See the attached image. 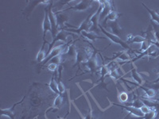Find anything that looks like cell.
Returning <instances> with one entry per match:
<instances>
[{"label":"cell","mask_w":159,"mask_h":119,"mask_svg":"<svg viewBox=\"0 0 159 119\" xmlns=\"http://www.w3.org/2000/svg\"><path fill=\"white\" fill-rule=\"evenodd\" d=\"M99 28L100 29V31L103 33L105 36L107 37V39H109L112 43L117 44V45H120L123 49H131V48L127 44V42H124L123 40H122L121 38L119 37V36H116V35L113 34L111 33L107 32L105 29H103V27H102V25L100 24H99Z\"/></svg>","instance_id":"1"},{"label":"cell","mask_w":159,"mask_h":119,"mask_svg":"<svg viewBox=\"0 0 159 119\" xmlns=\"http://www.w3.org/2000/svg\"><path fill=\"white\" fill-rule=\"evenodd\" d=\"M49 20H50L51 27H52L51 34H52V37L54 38L61 29H59V26H58L57 25L56 15H55V13L52 12L50 5H49Z\"/></svg>","instance_id":"2"},{"label":"cell","mask_w":159,"mask_h":119,"mask_svg":"<svg viewBox=\"0 0 159 119\" xmlns=\"http://www.w3.org/2000/svg\"><path fill=\"white\" fill-rule=\"evenodd\" d=\"M92 13L90 15L87 17V18L80 24L79 27L77 29H66L65 30L66 31H69V32H72V33H75L76 34H80L82 31H89L90 30V28H91V22H90V20H91V17H92Z\"/></svg>","instance_id":"3"},{"label":"cell","mask_w":159,"mask_h":119,"mask_svg":"<svg viewBox=\"0 0 159 119\" xmlns=\"http://www.w3.org/2000/svg\"><path fill=\"white\" fill-rule=\"evenodd\" d=\"M92 1H86V0H83V1H79L78 3H76V5L70 7L68 9L63 10L62 11H69V10H73L75 11H85L89 10V8L92 7Z\"/></svg>","instance_id":"4"},{"label":"cell","mask_w":159,"mask_h":119,"mask_svg":"<svg viewBox=\"0 0 159 119\" xmlns=\"http://www.w3.org/2000/svg\"><path fill=\"white\" fill-rule=\"evenodd\" d=\"M143 33L144 34V36H143L145 39L147 40V42H150L152 45H155L157 48H159V42H157V38H156L155 34H154V29H147L146 31H143Z\"/></svg>","instance_id":"5"},{"label":"cell","mask_w":159,"mask_h":119,"mask_svg":"<svg viewBox=\"0 0 159 119\" xmlns=\"http://www.w3.org/2000/svg\"><path fill=\"white\" fill-rule=\"evenodd\" d=\"M65 49H66V48H65V46H64V45H59V46H56V47L53 48V49L51 50V52H49V54L48 55L47 57L45 58V60L43 61V64H45L47 62L50 61V60H52V58L55 57V56L62 54Z\"/></svg>","instance_id":"6"},{"label":"cell","mask_w":159,"mask_h":119,"mask_svg":"<svg viewBox=\"0 0 159 119\" xmlns=\"http://www.w3.org/2000/svg\"><path fill=\"white\" fill-rule=\"evenodd\" d=\"M45 18H44L43 21V25H42V29H43V33H42V36H43V40L45 41V35L47 33V32H50L52 31V27H51V23L50 20H49V8H45Z\"/></svg>","instance_id":"7"},{"label":"cell","mask_w":159,"mask_h":119,"mask_svg":"<svg viewBox=\"0 0 159 119\" xmlns=\"http://www.w3.org/2000/svg\"><path fill=\"white\" fill-rule=\"evenodd\" d=\"M67 31L66 30H63V29H61V30L58 32V33L57 34V36L55 37L54 38H52V43L49 44V51H48V53H47V56L49 54V52H51V49L52 47V45H54L55 42L57 41H63V42H67V38H68V35H67Z\"/></svg>","instance_id":"8"},{"label":"cell","mask_w":159,"mask_h":119,"mask_svg":"<svg viewBox=\"0 0 159 119\" xmlns=\"http://www.w3.org/2000/svg\"><path fill=\"white\" fill-rule=\"evenodd\" d=\"M85 66L89 69L91 72H94L99 68V60L96 56H93L91 59H89L86 63H84Z\"/></svg>","instance_id":"9"},{"label":"cell","mask_w":159,"mask_h":119,"mask_svg":"<svg viewBox=\"0 0 159 119\" xmlns=\"http://www.w3.org/2000/svg\"><path fill=\"white\" fill-rule=\"evenodd\" d=\"M115 105L119 106V107H121L122 108L125 109L127 111H128L130 114L135 116V117H139V118H142V117H144V114L142 113L140 109L134 108V107H127V106H125V105H117V104H115Z\"/></svg>","instance_id":"10"},{"label":"cell","mask_w":159,"mask_h":119,"mask_svg":"<svg viewBox=\"0 0 159 119\" xmlns=\"http://www.w3.org/2000/svg\"><path fill=\"white\" fill-rule=\"evenodd\" d=\"M80 34L83 36V37L86 38V39L92 42H96L97 39H106V37H99L95 33L89 32V31H82Z\"/></svg>","instance_id":"11"},{"label":"cell","mask_w":159,"mask_h":119,"mask_svg":"<svg viewBox=\"0 0 159 119\" xmlns=\"http://www.w3.org/2000/svg\"><path fill=\"white\" fill-rule=\"evenodd\" d=\"M112 10V5L111 2V1H104V5H103V11H102L101 14L99 15V18H104L108 15L109 13L111 12Z\"/></svg>","instance_id":"12"},{"label":"cell","mask_w":159,"mask_h":119,"mask_svg":"<svg viewBox=\"0 0 159 119\" xmlns=\"http://www.w3.org/2000/svg\"><path fill=\"white\" fill-rule=\"evenodd\" d=\"M142 4H143V7L146 8V10L148 11L149 15H150V18H151L152 22H154V24H156V25H158L159 26V15L157 14V12H156V11L150 9V8H149L148 7H147V6L145 5L144 3H142Z\"/></svg>","instance_id":"13"},{"label":"cell","mask_w":159,"mask_h":119,"mask_svg":"<svg viewBox=\"0 0 159 119\" xmlns=\"http://www.w3.org/2000/svg\"><path fill=\"white\" fill-rule=\"evenodd\" d=\"M121 15V14L119 12H117V11H111L110 13L108 14V15H107L106 18H105V19L103 20V24H106V22H108V21H110L111 22H116L118 19V18H119V16Z\"/></svg>","instance_id":"14"},{"label":"cell","mask_w":159,"mask_h":119,"mask_svg":"<svg viewBox=\"0 0 159 119\" xmlns=\"http://www.w3.org/2000/svg\"><path fill=\"white\" fill-rule=\"evenodd\" d=\"M146 41L144 37L143 36H139V35H136V36H134V35L132 34H129L127 36V42H128L129 43H139V44H142Z\"/></svg>","instance_id":"15"},{"label":"cell","mask_w":159,"mask_h":119,"mask_svg":"<svg viewBox=\"0 0 159 119\" xmlns=\"http://www.w3.org/2000/svg\"><path fill=\"white\" fill-rule=\"evenodd\" d=\"M45 42H44L43 45H42V48L40 49V51L38 52V55H37L36 57V61L38 63H41V62H43L45 60V58L47 57V54H45Z\"/></svg>","instance_id":"16"},{"label":"cell","mask_w":159,"mask_h":119,"mask_svg":"<svg viewBox=\"0 0 159 119\" xmlns=\"http://www.w3.org/2000/svg\"><path fill=\"white\" fill-rule=\"evenodd\" d=\"M56 75H57L56 73L52 75V78H51V79H50V82H49V89H50V90H52L53 93L59 95V91H58V87H57V83L56 78H55Z\"/></svg>","instance_id":"17"},{"label":"cell","mask_w":159,"mask_h":119,"mask_svg":"<svg viewBox=\"0 0 159 119\" xmlns=\"http://www.w3.org/2000/svg\"><path fill=\"white\" fill-rule=\"evenodd\" d=\"M131 77L132 79H134V81L137 83V84L139 86H142L143 83V80L142 79V77L140 76V74H139V72L136 71V69L132 68L131 69Z\"/></svg>","instance_id":"18"},{"label":"cell","mask_w":159,"mask_h":119,"mask_svg":"<svg viewBox=\"0 0 159 119\" xmlns=\"http://www.w3.org/2000/svg\"><path fill=\"white\" fill-rule=\"evenodd\" d=\"M110 27L112 30V33L116 36H119L121 33V27L118 24L117 21L116 22H111L110 23Z\"/></svg>","instance_id":"19"},{"label":"cell","mask_w":159,"mask_h":119,"mask_svg":"<svg viewBox=\"0 0 159 119\" xmlns=\"http://www.w3.org/2000/svg\"><path fill=\"white\" fill-rule=\"evenodd\" d=\"M62 103H63V96H62V95H58L55 99L53 105H52V109L59 110L61 107Z\"/></svg>","instance_id":"20"},{"label":"cell","mask_w":159,"mask_h":119,"mask_svg":"<svg viewBox=\"0 0 159 119\" xmlns=\"http://www.w3.org/2000/svg\"><path fill=\"white\" fill-rule=\"evenodd\" d=\"M15 106H14V107H15ZM14 107L8 109H2L1 114H2V116H7V117H10L11 119H15V114H14V111L12 110L13 109H14Z\"/></svg>","instance_id":"21"},{"label":"cell","mask_w":159,"mask_h":119,"mask_svg":"<svg viewBox=\"0 0 159 119\" xmlns=\"http://www.w3.org/2000/svg\"><path fill=\"white\" fill-rule=\"evenodd\" d=\"M57 17V22L58 26L63 25L64 23H65V21L67 20V15H65V14H61V13L58 12L57 14L55 13Z\"/></svg>","instance_id":"22"},{"label":"cell","mask_w":159,"mask_h":119,"mask_svg":"<svg viewBox=\"0 0 159 119\" xmlns=\"http://www.w3.org/2000/svg\"><path fill=\"white\" fill-rule=\"evenodd\" d=\"M118 60H121V61H127V60H130V56H129V54L127 52L123 51V52H119L118 56H116V57Z\"/></svg>","instance_id":"23"},{"label":"cell","mask_w":159,"mask_h":119,"mask_svg":"<svg viewBox=\"0 0 159 119\" xmlns=\"http://www.w3.org/2000/svg\"><path fill=\"white\" fill-rule=\"evenodd\" d=\"M140 88H142L143 90H144L145 94H146V95H147V99H152V98H154V96L156 95V91L154 89L145 88V87H141Z\"/></svg>","instance_id":"24"},{"label":"cell","mask_w":159,"mask_h":119,"mask_svg":"<svg viewBox=\"0 0 159 119\" xmlns=\"http://www.w3.org/2000/svg\"><path fill=\"white\" fill-rule=\"evenodd\" d=\"M151 45H152V44H150V42H147V40H146V41H145L143 43L141 44V48H140V50L139 51V55L143 54V53H144L145 52H147V51L150 49V47L151 46Z\"/></svg>","instance_id":"25"},{"label":"cell","mask_w":159,"mask_h":119,"mask_svg":"<svg viewBox=\"0 0 159 119\" xmlns=\"http://www.w3.org/2000/svg\"><path fill=\"white\" fill-rule=\"evenodd\" d=\"M109 76L115 80H117L119 77H120V73H119V70L118 68L112 69V70H110V74Z\"/></svg>","instance_id":"26"},{"label":"cell","mask_w":159,"mask_h":119,"mask_svg":"<svg viewBox=\"0 0 159 119\" xmlns=\"http://www.w3.org/2000/svg\"><path fill=\"white\" fill-rule=\"evenodd\" d=\"M156 114H157V112H156V110H154L152 109V110H150L149 113H147V114H145L144 117H142L141 119H155Z\"/></svg>","instance_id":"27"},{"label":"cell","mask_w":159,"mask_h":119,"mask_svg":"<svg viewBox=\"0 0 159 119\" xmlns=\"http://www.w3.org/2000/svg\"><path fill=\"white\" fill-rule=\"evenodd\" d=\"M119 100L122 103H127L128 100V95L127 92H120L119 94Z\"/></svg>","instance_id":"28"},{"label":"cell","mask_w":159,"mask_h":119,"mask_svg":"<svg viewBox=\"0 0 159 119\" xmlns=\"http://www.w3.org/2000/svg\"><path fill=\"white\" fill-rule=\"evenodd\" d=\"M57 87H58V91H59V95H63L65 92V86L64 85V83H62L61 80L58 81L57 83Z\"/></svg>","instance_id":"29"},{"label":"cell","mask_w":159,"mask_h":119,"mask_svg":"<svg viewBox=\"0 0 159 119\" xmlns=\"http://www.w3.org/2000/svg\"><path fill=\"white\" fill-rule=\"evenodd\" d=\"M61 54L59 55V56H55V57L52 58V60H50V63H54V64H57V65H59L60 64H61Z\"/></svg>","instance_id":"30"},{"label":"cell","mask_w":159,"mask_h":119,"mask_svg":"<svg viewBox=\"0 0 159 119\" xmlns=\"http://www.w3.org/2000/svg\"><path fill=\"white\" fill-rule=\"evenodd\" d=\"M139 109H140V110H141L142 113H143V114H144V115L146 114H147V113H149V112H150V110H152V109L150 108V107H149L148 106H147V105H145V104L143 105V107H140V108H139Z\"/></svg>","instance_id":"31"},{"label":"cell","mask_w":159,"mask_h":119,"mask_svg":"<svg viewBox=\"0 0 159 119\" xmlns=\"http://www.w3.org/2000/svg\"><path fill=\"white\" fill-rule=\"evenodd\" d=\"M58 68V65L57 64L54 63H50L49 65L47 66L48 70L50 71V72H56L57 69Z\"/></svg>","instance_id":"32"},{"label":"cell","mask_w":159,"mask_h":119,"mask_svg":"<svg viewBox=\"0 0 159 119\" xmlns=\"http://www.w3.org/2000/svg\"><path fill=\"white\" fill-rule=\"evenodd\" d=\"M85 119H96V117H95V116L93 115L92 113H89V114H88V115L85 117Z\"/></svg>","instance_id":"33"},{"label":"cell","mask_w":159,"mask_h":119,"mask_svg":"<svg viewBox=\"0 0 159 119\" xmlns=\"http://www.w3.org/2000/svg\"><path fill=\"white\" fill-rule=\"evenodd\" d=\"M157 14H158V15H159V11H158V12H157Z\"/></svg>","instance_id":"34"}]
</instances>
